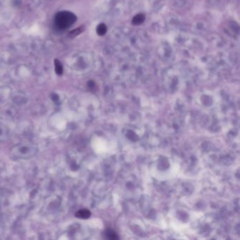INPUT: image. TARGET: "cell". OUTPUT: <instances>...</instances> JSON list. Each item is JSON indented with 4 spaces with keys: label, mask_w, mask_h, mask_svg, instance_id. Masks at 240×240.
I'll return each mask as SVG.
<instances>
[{
    "label": "cell",
    "mask_w": 240,
    "mask_h": 240,
    "mask_svg": "<svg viewBox=\"0 0 240 240\" xmlns=\"http://www.w3.org/2000/svg\"><path fill=\"white\" fill-rule=\"evenodd\" d=\"M77 17L72 12L68 11H59L55 16V23L59 28L66 29L71 26L76 21Z\"/></svg>",
    "instance_id": "obj_1"
},
{
    "label": "cell",
    "mask_w": 240,
    "mask_h": 240,
    "mask_svg": "<svg viewBox=\"0 0 240 240\" xmlns=\"http://www.w3.org/2000/svg\"><path fill=\"white\" fill-rule=\"evenodd\" d=\"M75 215L79 218H83V219H87V218H89L91 215V213L89 211L87 210V209H82V210L78 211L75 214Z\"/></svg>",
    "instance_id": "obj_2"
},
{
    "label": "cell",
    "mask_w": 240,
    "mask_h": 240,
    "mask_svg": "<svg viewBox=\"0 0 240 240\" xmlns=\"http://www.w3.org/2000/svg\"><path fill=\"white\" fill-rule=\"evenodd\" d=\"M54 66H55V72L58 75H61L63 73V68L61 63L58 59L54 60Z\"/></svg>",
    "instance_id": "obj_3"
},
{
    "label": "cell",
    "mask_w": 240,
    "mask_h": 240,
    "mask_svg": "<svg viewBox=\"0 0 240 240\" xmlns=\"http://www.w3.org/2000/svg\"><path fill=\"white\" fill-rule=\"evenodd\" d=\"M107 31V28L106 25L104 23H101L97 26V32L99 35H104Z\"/></svg>",
    "instance_id": "obj_4"
},
{
    "label": "cell",
    "mask_w": 240,
    "mask_h": 240,
    "mask_svg": "<svg viewBox=\"0 0 240 240\" xmlns=\"http://www.w3.org/2000/svg\"><path fill=\"white\" fill-rule=\"evenodd\" d=\"M144 16L143 14H137L133 18V23L135 25H139V24L142 23L144 21Z\"/></svg>",
    "instance_id": "obj_5"
},
{
    "label": "cell",
    "mask_w": 240,
    "mask_h": 240,
    "mask_svg": "<svg viewBox=\"0 0 240 240\" xmlns=\"http://www.w3.org/2000/svg\"><path fill=\"white\" fill-rule=\"evenodd\" d=\"M106 235L107 236V238L109 239H118V237H117V235L113 231L109 230L106 232Z\"/></svg>",
    "instance_id": "obj_6"
},
{
    "label": "cell",
    "mask_w": 240,
    "mask_h": 240,
    "mask_svg": "<svg viewBox=\"0 0 240 240\" xmlns=\"http://www.w3.org/2000/svg\"><path fill=\"white\" fill-rule=\"evenodd\" d=\"M82 27H79V28H77L76 29H75V30H72V31L71 32V33H69V35L70 36H72V37H75V36L77 35L80 34V33H82V31H83V30H82Z\"/></svg>",
    "instance_id": "obj_7"
}]
</instances>
